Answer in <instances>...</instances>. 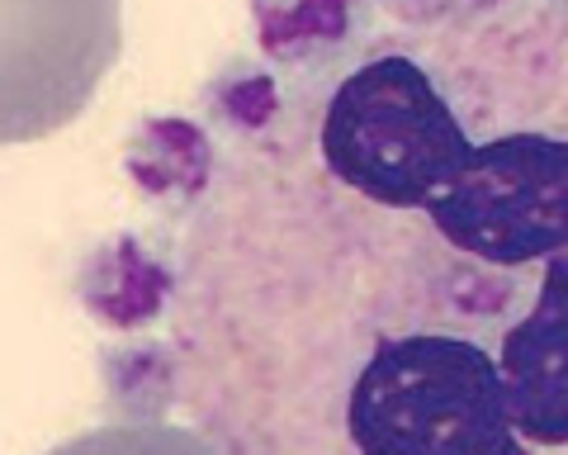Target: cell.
<instances>
[{
    "mask_svg": "<svg viewBox=\"0 0 568 455\" xmlns=\"http://www.w3.org/2000/svg\"><path fill=\"white\" fill-rule=\"evenodd\" d=\"M119 52L123 0H0V148L67 129Z\"/></svg>",
    "mask_w": 568,
    "mask_h": 455,
    "instance_id": "7a4b0ae2",
    "label": "cell"
},
{
    "mask_svg": "<svg viewBox=\"0 0 568 455\" xmlns=\"http://www.w3.org/2000/svg\"><path fill=\"white\" fill-rule=\"evenodd\" d=\"M507 0H375V10L394 14L398 24H440V20H474V14L503 10Z\"/></svg>",
    "mask_w": 568,
    "mask_h": 455,
    "instance_id": "277c9868",
    "label": "cell"
},
{
    "mask_svg": "<svg viewBox=\"0 0 568 455\" xmlns=\"http://www.w3.org/2000/svg\"><path fill=\"white\" fill-rule=\"evenodd\" d=\"M48 455H223L200 427L162 423V417H123L71 436Z\"/></svg>",
    "mask_w": 568,
    "mask_h": 455,
    "instance_id": "3957f363",
    "label": "cell"
},
{
    "mask_svg": "<svg viewBox=\"0 0 568 455\" xmlns=\"http://www.w3.org/2000/svg\"><path fill=\"white\" fill-rule=\"evenodd\" d=\"M209 100L166 294L223 455H568V0H290Z\"/></svg>",
    "mask_w": 568,
    "mask_h": 455,
    "instance_id": "6da1fadb",
    "label": "cell"
}]
</instances>
